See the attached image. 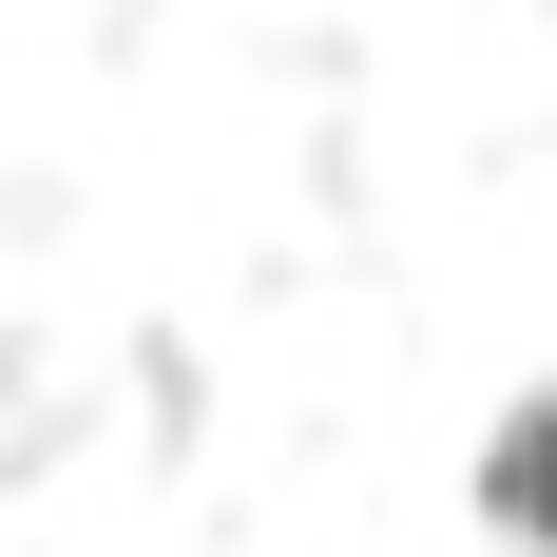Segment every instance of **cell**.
I'll return each mask as SVG.
<instances>
[{
  "instance_id": "obj_1",
  "label": "cell",
  "mask_w": 557,
  "mask_h": 557,
  "mask_svg": "<svg viewBox=\"0 0 557 557\" xmlns=\"http://www.w3.org/2000/svg\"><path fill=\"white\" fill-rule=\"evenodd\" d=\"M500 519H519V539H557V404H539V423H500Z\"/></svg>"
}]
</instances>
